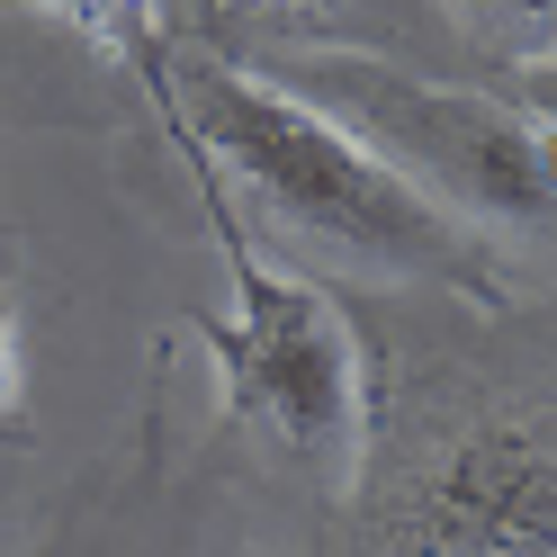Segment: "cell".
<instances>
[{"label":"cell","mask_w":557,"mask_h":557,"mask_svg":"<svg viewBox=\"0 0 557 557\" xmlns=\"http://www.w3.org/2000/svg\"><path fill=\"white\" fill-rule=\"evenodd\" d=\"M181 117L198 135V153L278 234L324 243V252L360 261V270L413 278V288H459V297L495 288V261H485V243L459 216H441L369 145H351L297 90L261 82L252 63H181Z\"/></svg>","instance_id":"obj_1"},{"label":"cell","mask_w":557,"mask_h":557,"mask_svg":"<svg viewBox=\"0 0 557 557\" xmlns=\"http://www.w3.org/2000/svg\"><path fill=\"white\" fill-rule=\"evenodd\" d=\"M252 73L297 90L306 109H324L405 189H423L441 216H468V234H504V243L548 234V126L540 117L459 82H423L405 63L351 54V46H288Z\"/></svg>","instance_id":"obj_2"},{"label":"cell","mask_w":557,"mask_h":557,"mask_svg":"<svg viewBox=\"0 0 557 557\" xmlns=\"http://www.w3.org/2000/svg\"><path fill=\"white\" fill-rule=\"evenodd\" d=\"M234 315H198V351L216 360L225 413L261 423L297 468H315L333 495L360 485L369 459V377H360V333L315 278L261 270L234 243Z\"/></svg>","instance_id":"obj_3"},{"label":"cell","mask_w":557,"mask_h":557,"mask_svg":"<svg viewBox=\"0 0 557 557\" xmlns=\"http://www.w3.org/2000/svg\"><path fill=\"white\" fill-rule=\"evenodd\" d=\"M423 531L449 557H548L557 548V476L540 423H485L449 449L423 495Z\"/></svg>","instance_id":"obj_4"},{"label":"cell","mask_w":557,"mask_h":557,"mask_svg":"<svg viewBox=\"0 0 557 557\" xmlns=\"http://www.w3.org/2000/svg\"><path fill=\"white\" fill-rule=\"evenodd\" d=\"M449 10H459L468 37L504 46V54H548V18H557V0H449Z\"/></svg>","instance_id":"obj_5"},{"label":"cell","mask_w":557,"mask_h":557,"mask_svg":"<svg viewBox=\"0 0 557 557\" xmlns=\"http://www.w3.org/2000/svg\"><path fill=\"white\" fill-rule=\"evenodd\" d=\"M37 10H54V18H73L82 37H109V46H126L135 27H145V0H37Z\"/></svg>","instance_id":"obj_6"},{"label":"cell","mask_w":557,"mask_h":557,"mask_svg":"<svg viewBox=\"0 0 557 557\" xmlns=\"http://www.w3.org/2000/svg\"><path fill=\"white\" fill-rule=\"evenodd\" d=\"M18 405V315H10V297H0V413Z\"/></svg>","instance_id":"obj_7"},{"label":"cell","mask_w":557,"mask_h":557,"mask_svg":"<svg viewBox=\"0 0 557 557\" xmlns=\"http://www.w3.org/2000/svg\"><path fill=\"white\" fill-rule=\"evenodd\" d=\"M243 18H315V10H351V0H225Z\"/></svg>","instance_id":"obj_8"}]
</instances>
